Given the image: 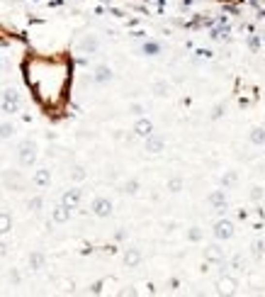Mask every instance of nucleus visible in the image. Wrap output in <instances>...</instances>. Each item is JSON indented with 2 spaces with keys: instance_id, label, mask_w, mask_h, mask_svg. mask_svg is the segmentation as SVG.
<instances>
[{
  "instance_id": "nucleus-20",
  "label": "nucleus",
  "mask_w": 265,
  "mask_h": 297,
  "mask_svg": "<svg viewBox=\"0 0 265 297\" xmlns=\"http://www.w3.org/2000/svg\"><path fill=\"white\" fill-rule=\"evenodd\" d=\"M136 190H139V181H127V183H124V193L134 195Z\"/></svg>"
},
{
  "instance_id": "nucleus-28",
  "label": "nucleus",
  "mask_w": 265,
  "mask_h": 297,
  "mask_svg": "<svg viewBox=\"0 0 265 297\" xmlns=\"http://www.w3.org/2000/svg\"><path fill=\"white\" fill-rule=\"evenodd\" d=\"M190 239H192V241H197V239H199V231H197V229H192V231H190Z\"/></svg>"
},
{
  "instance_id": "nucleus-25",
  "label": "nucleus",
  "mask_w": 265,
  "mask_h": 297,
  "mask_svg": "<svg viewBox=\"0 0 265 297\" xmlns=\"http://www.w3.org/2000/svg\"><path fill=\"white\" fill-rule=\"evenodd\" d=\"M85 178V171L83 168H73V181H83Z\"/></svg>"
},
{
  "instance_id": "nucleus-24",
  "label": "nucleus",
  "mask_w": 265,
  "mask_h": 297,
  "mask_svg": "<svg viewBox=\"0 0 265 297\" xmlns=\"http://www.w3.org/2000/svg\"><path fill=\"white\" fill-rule=\"evenodd\" d=\"M153 90H156V95H166V93H168V85H166V83H156Z\"/></svg>"
},
{
  "instance_id": "nucleus-12",
  "label": "nucleus",
  "mask_w": 265,
  "mask_h": 297,
  "mask_svg": "<svg viewBox=\"0 0 265 297\" xmlns=\"http://www.w3.org/2000/svg\"><path fill=\"white\" fill-rule=\"evenodd\" d=\"M68 214H71V210H68L66 205H59V207L54 210V214H51V217H54V222L59 224V222H66V219H68Z\"/></svg>"
},
{
  "instance_id": "nucleus-13",
  "label": "nucleus",
  "mask_w": 265,
  "mask_h": 297,
  "mask_svg": "<svg viewBox=\"0 0 265 297\" xmlns=\"http://www.w3.org/2000/svg\"><path fill=\"white\" fill-rule=\"evenodd\" d=\"M10 227H13V219H10V214L0 212V234H8V231H10Z\"/></svg>"
},
{
  "instance_id": "nucleus-21",
  "label": "nucleus",
  "mask_w": 265,
  "mask_h": 297,
  "mask_svg": "<svg viewBox=\"0 0 265 297\" xmlns=\"http://www.w3.org/2000/svg\"><path fill=\"white\" fill-rule=\"evenodd\" d=\"M180 188H182V181H180V178H170V183H168V190H170V193H178Z\"/></svg>"
},
{
  "instance_id": "nucleus-26",
  "label": "nucleus",
  "mask_w": 265,
  "mask_h": 297,
  "mask_svg": "<svg viewBox=\"0 0 265 297\" xmlns=\"http://www.w3.org/2000/svg\"><path fill=\"white\" fill-rule=\"evenodd\" d=\"M255 253H265V241H258L255 244Z\"/></svg>"
},
{
  "instance_id": "nucleus-11",
  "label": "nucleus",
  "mask_w": 265,
  "mask_h": 297,
  "mask_svg": "<svg viewBox=\"0 0 265 297\" xmlns=\"http://www.w3.org/2000/svg\"><path fill=\"white\" fill-rule=\"evenodd\" d=\"M141 261V253H139V248H127V253H124V263L132 268V265H136Z\"/></svg>"
},
{
  "instance_id": "nucleus-1",
  "label": "nucleus",
  "mask_w": 265,
  "mask_h": 297,
  "mask_svg": "<svg viewBox=\"0 0 265 297\" xmlns=\"http://www.w3.org/2000/svg\"><path fill=\"white\" fill-rule=\"evenodd\" d=\"M37 161V144L34 141H22V146H20V164L22 166H32Z\"/></svg>"
},
{
  "instance_id": "nucleus-3",
  "label": "nucleus",
  "mask_w": 265,
  "mask_h": 297,
  "mask_svg": "<svg viewBox=\"0 0 265 297\" xmlns=\"http://www.w3.org/2000/svg\"><path fill=\"white\" fill-rule=\"evenodd\" d=\"M3 110L5 112H17L20 110V95H17V90H5L3 93Z\"/></svg>"
},
{
  "instance_id": "nucleus-10",
  "label": "nucleus",
  "mask_w": 265,
  "mask_h": 297,
  "mask_svg": "<svg viewBox=\"0 0 265 297\" xmlns=\"http://www.w3.org/2000/svg\"><path fill=\"white\" fill-rule=\"evenodd\" d=\"M107 81H112V71L107 66H98L95 68V83H107Z\"/></svg>"
},
{
  "instance_id": "nucleus-2",
  "label": "nucleus",
  "mask_w": 265,
  "mask_h": 297,
  "mask_svg": "<svg viewBox=\"0 0 265 297\" xmlns=\"http://www.w3.org/2000/svg\"><path fill=\"white\" fill-rule=\"evenodd\" d=\"M90 210H93L95 217H110L112 214V202L107 198H95L93 205H90Z\"/></svg>"
},
{
  "instance_id": "nucleus-19",
  "label": "nucleus",
  "mask_w": 265,
  "mask_h": 297,
  "mask_svg": "<svg viewBox=\"0 0 265 297\" xmlns=\"http://www.w3.org/2000/svg\"><path fill=\"white\" fill-rule=\"evenodd\" d=\"M250 141H253V144H265V132H263V129H253Z\"/></svg>"
},
{
  "instance_id": "nucleus-27",
  "label": "nucleus",
  "mask_w": 265,
  "mask_h": 297,
  "mask_svg": "<svg viewBox=\"0 0 265 297\" xmlns=\"http://www.w3.org/2000/svg\"><path fill=\"white\" fill-rule=\"evenodd\" d=\"M8 253V246H5V241H0V258H3Z\"/></svg>"
},
{
  "instance_id": "nucleus-5",
  "label": "nucleus",
  "mask_w": 265,
  "mask_h": 297,
  "mask_svg": "<svg viewBox=\"0 0 265 297\" xmlns=\"http://www.w3.org/2000/svg\"><path fill=\"white\" fill-rule=\"evenodd\" d=\"M3 183H5L10 190H20V188H22V178H20V173H15V171H8V173L3 176Z\"/></svg>"
},
{
  "instance_id": "nucleus-15",
  "label": "nucleus",
  "mask_w": 265,
  "mask_h": 297,
  "mask_svg": "<svg viewBox=\"0 0 265 297\" xmlns=\"http://www.w3.org/2000/svg\"><path fill=\"white\" fill-rule=\"evenodd\" d=\"M44 265V256L39 253V251H34L32 256H30V268H34V270H39Z\"/></svg>"
},
{
  "instance_id": "nucleus-6",
  "label": "nucleus",
  "mask_w": 265,
  "mask_h": 297,
  "mask_svg": "<svg viewBox=\"0 0 265 297\" xmlns=\"http://www.w3.org/2000/svg\"><path fill=\"white\" fill-rule=\"evenodd\" d=\"M146 151H151V154L163 151V139L156 136V134H149V136H146Z\"/></svg>"
},
{
  "instance_id": "nucleus-7",
  "label": "nucleus",
  "mask_w": 265,
  "mask_h": 297,
  "mask_svg": "<svg viewBox=\"0 0 265 297\" xmlns=\"http://www.w3.org/2000/svg\"><path fill=\"white\" fill-rule=\"evenodd\" d=\"M81 195H83V193H81L78 188H73V190H68V193L64 195V205H66L68 210H73V207H76V205L81 202Z\"/></svg>"
},
{
  "instance_id": "nucleus-14",
  "label": "nucleus",
  "mask_w": 265,
  "mask_h": 297,
  "mask_svg": "<svg viewBox=\"0 0 265 297\" xmlns=\"http://www.w3.org/2000/svg\"><path fill=\"white\" fill-rule=\"evenodd\" d=\"M141 49H144V54H146V56H156V54L161 51V44H158V42H146Z\"/></svg>"
},
{
  "instance_id": "nucleus-4",
  "label": "nucleus",
  "mask_w": 265,
  "mask_h": 297,
  "mask_svg": "<svg viewBox=\"0 0 265 297\" xmlns=\"http://www.w3.org/2000/svg\"><path fill=\"white\" fill-rule=\"evenodd\" d=\"M231 234H233V224L231 222H216V227H214V236L216 239H231Z\"/></svg>"
},
{
  "instance_id": "nucleus-16",
  "label": "nucleus",
  "mask_w": 265,
  "mask_h": 297,
  "mask_svg": "<svg viewBox=\"0 0 265 297\" xmlns=\"http://www.w3.org/2000/svg\"><path fill=\"white\" fill-rule=\"evenodd\" d=\"M81 49H85V51H95V49H98V39H95V37H85V39L81 42Z\"/></svg>"
},
{
  "instance_id": "nucleus-23",
  "label": "nucleus",
  "mask_w": 265,
  "mask_h": 297,
  "mask_svg": "<svg viewBox=\"0 0 265 297\" xmlns=\"http://www.w3.org/2000/svg\"><path fill=\"white\" fill-rule=\"evenodd\" d=\"M42 205H44V200H42V198H39V195H37V198H32V200H30V210H34V212H37V210H39V207H42Z\"/></svg>"
},
{
  "instance_id": "nucleus-18",
  "label": "nucleus",
  "mask_w": 265,
  "mask_h": 297,
  "mask_svg": "<svg viewBox=\"0 0 265 297\" xmlns=\"http://www.w3.org/2000/svg\"><path fill=\"white\" fill-rule=\"evenodd\" d=\"M13 134H15V127H13L10 122L0 124V136H3V139H8V136H13Z\"/></svg>"
},
{
  "instance_id": "nucleus-9",
  "label": "nucleus",
  "mask_w": 265,
  "mask_h": 297,
  "mask_svg": "<svg viewBox=\"0 0 265 297\" xmlns=\"http://www.w3.org/2000/svg\"><path fill=\"white\" fill-rule=\"evenodd\" d=\"M49 181H51V173H49L47 168H39V171L34 173V185H37V188H47Z\"/></svg>"
},
{
  "instance_id": "nucleus-22",
  "label": "nucleus",
  "mask_w": 265,
  "mask_h": 297,
  "mask_svg": "<svg viewBox=\"0 0 265 297\" xmlns=\"http://www.w3.org/2000/svg\"><path fill=\"white\" fill-rule=\"evenodd\" d=\"M209 200H212V205H216V207H219V205H224V193L219 190V193H214Z\"/></svg>"
},
{
  "instance_id": "nucleus-8",
  "label": "nucleus",
  "mask_w": 265,
  "mask_h": 297,
  "mask_svg": "<svg viewBox=\"0 0 265 297\" xmlns=\"http://www.w3.org/2000/svg\"><path fill=\"white\" fill-rule=\"evenodd\" d=\"M134 132H136L139 136H149V134H153V124H151V119H139V122L134 124Z\"/></svg>"
},
{
  "instance_id": "nucleus-17",
  "label": "nucleus",
  "mask_w": 265,
  "mask_h": 297,
  "mask_svg": "<svg viewBox=\"0 0 265 297\" xmlns=\"http://www.w3.org/2000/svg\"><path fill=\"white\" fill-rule=\"evenodd\" d=\"M207 258H209V261H221V258H224V253H221V248H219V246H209Z\"/></svg>"
}]
</instances>
